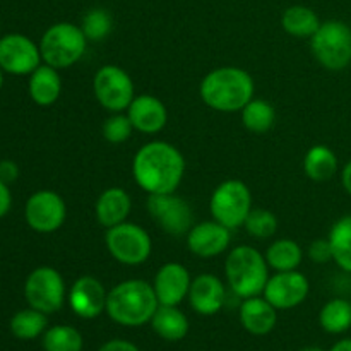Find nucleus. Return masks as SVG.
Segmentation results:
<instances>
[{
    "mask_svg": "<svg viewBox=\"0 0 351 351\" xmlns=\"http://www.w3.org/2000/svg\"><path fill=\"white\" fill-rule=\"evenodd\" d=\"M184 173V156L173 144L165 141L144 144L134 156V180L147 194H171L178 189Z\"/></svg>",
    "mask_w": 351,
    "mask_h": 351,
    "instance_id": "f257e3e1",
    "label": "nucleus"
},
{
    "mask_svg": "<svg viewBox=\"0 0 351 351\" xmlns=\"http://www.w3.org/2000/svg\"><path fill=\"white\" fill-rule=\"evenodd\" d=\"M254 79L247 71L233 65L218 67L201 82V98L209 108L223 113L242 112L254 98Z\"/></svg>",
    "mask_w": 351,
    "mask_h": 351,
    "instance_id": "f03ea898",
    "label": "nucleus"
},
{
    "mask_svg": "<svg viewBox=\"0 0 351 351\" xmlns=\"http://www.w3.org/2000/svg\"><path fill=\"white\" fill-rule=\"evenodd\" d=\"M160 307L153 285L144 280H127L115 285L106 297V314L125 328H139L153 319Z\"/></svg>",
    "mask_w": 351,
    "mask_h": 351,
    "instance_id": "7ed1b4c3",
    "label": "nucleus"
},
{
    "mask_svg": "<svg viewBox=\"0 0 351 351\" xmlns=\"http://www.w3.org/2000/svg\"><path fill=\"white\" fill-rule=\"evenodd\" d=\"M225 274L228 287L237 297H259L269 280V266L259 250L249 245H239L226 256Z\"/></svg>",
    "mask_w": 351,
    "mask_h": 351,
    "instance_id": "20e7f679",
    "label": "nucleus"
},
{
    "mask_svg": "<svg viewBox=\"0 0 351 351\" xmlns=\"http://www.w3.org/2000/svg\"><path fill=\"white\" fill-rule=\"evenodd\" d=\"M88 47V38L81 26L72 23H57L48 27L40 41L41 60L50 67L67 69L81 60Z\"/></svg>",
    "mask_w": 351,
    "mask_h": 351,
    "instance_id": "39448f33",
    "label": "nucleus"
},
{
    "mask_svg": "<svg viewBox=\"0 0 351 351\" xmlns=\"http://www.w3.org/2000/svg\"><path fill=\"white\" fill-rule=\"evenodd\" d=\"M315 60L328 71H343L351 64V27L343 21H326L311 38Z\"/></svg>",
    "mask_w": 351,
    "mask_h": 351,
    "instance_id": "423d86ee",
    "label": "nucleus"
},
{
    "mask_svg": "<svg viewBox=\"0 0 351 351\" xmlns=\"http://www.w3.org/2000/svg\"><path fill=\"white\" fill-rule=\"evenodd\" d=\"M215 221L230 230L243 226L247 216L252 211V194L242 180H226L215 189L209 201Z\"/></svg>",
    "mask_w": 351,
    "mask_h": 351,
    "instance_id": "0eeeda50",
    "label": "nucleus"
},
{
    "mask_svg": "<svg viewBox=\"0 0 351 351\" xmlns=\"http://www.w3.org/2000/svg\"><path fill=\"white\" fill-rule=\"evenodd\" d=\"M106 249L110 256L125 266H139L149 259L153 252L151 237L143 226L136 223H120L106 230Z\"/></svg>",
    "mask_w": 351,
    "mask_h": 351,
    "instance_id": "6e6552de",
    "label": "nucleus"
},
{
    "mask_svg": "<svg viewBox=\"0 0 351 351\" xmlns=\"http://www.w3.org/2000/svg\"><path fill=\"white\" fill-rule=\"evenodd\" d=\"M24 297L29 307L53 314L60 311L65 302V283L62 274L55 267L40 266L31 271L24 283Z\"/></svg>",
    "mask_w": 351,
    "mask_h": 351,
    "instance_id": "1a4fd4ad",
    "label": "nucleus"
},
{
    "mask_svg": "<svg viewBox=\"0 0 351 351\" xmlns=\"http://www.w3.org/2000/svg\"><path fill=\"white\" fill-rule=\"evenodd\" d=\"M93 91L105 110L120 113L129 108L136 98V89L130 75L119 65H103L93 79Z\"/></svg>",
    "mask_w": 351,
    "mask_h": 351,
    "instance_id": "9d476101",
    "label": "nucleus"
},
{
    "mask_svg": "<svg viewBox=\"0 0 351 351\" xmlns=\"http://www.w3.org/2000/svg\"><path fill=\"white\" fill-rule=\"evenodd\" d=\"M146 208L154 223L168 235H187L189 230L194 226L192 225L194 216H192L191 206L175 192H171V194H149Z\"/></svg>",
    "mask_w": 351,
    "mask_h": 351,
    "instance_id": "9b49d317",
    "label": "nucleus"
},
{
    "mask_svg": "<svg viewBox=\"0 0 351 351\" xmlns=\"http://www.w3.org/2000/svg\"><path fill=\"white\" fill-rule=\"evenodd\" d=\"M24 218L36 233H53L65 223L67 206L57 192L38 191L27 199Z\"/></svg>",
    "mask_w": 351,
    "mask_h": 351,
    "instance_id": "f8f14e48",
    "label": "nucleus"
},
{
    "mask_svg": "<svg viewBox=\"0 0 351 351\" xmlns=\"http://www.w3.org/2000/svg\"><path fill=\"white\" fill-rule=\"evenodd\" d=\"M41 65L40 45L26 34L10 33L0 38V67L14 75H26Z\"/></svg>",
    "mask_w": 351,
    "mask_h": 351,
    "instance_id": "ddd939ff",
    "label": "nucleus"
},
{
    "mask_svg": "<svg viewBox=\"0 0 351 351\" xmlns=\"http://www.w3.org/2000/svg\"><path fill=\"white\" fill-rule=\"evenodd\" d=\"M308 291H311V283L307 276L295 269L274 273L267 280L263 295L276 311H288L305 302Z\"/></svg>",
    "mask_w": 351,
    "mask_h": 351,
    "instance_id": "4468645a",
    "label": "nucleus"
},
{
    "mask_svg": "<svg viewBox=\"0 0 351 351\" xmlns=\"http://www.w3.org/2000/svg\"><path fill=\"white\" fill-rule=\"evenodd\" d=\"M105 287L93 276H81L69 290V305L81 319H95L106 311Z\"/></svg>",
    "mask_w": 351,
    "mask_h": 351,
    "instance_id": "2eb2a0df",
    "label": "nucleus"
},
{
    "mask_svg": "<svg viewBox=\"0 0 351 351\" xmlns=\"http://www.w3.org/2000/svg\"><path fill=\"white\" fill-rule=\"evenodd\" d=\"M232 242V230L218 221L194 225L187 233V247L194 256L213 259L225 252Z\"/></svg>",
    "mask_w": 351,
    "mask_h": 351,
    "instance_id": "dca6fc26",
    "label": "nucleus"
},
{
    "mask_svg": "<svg viewBox=\"0 0 351 351\" xmlns=\"http://www.w3.org/2000/svg\"><path fill=\"white\" fill-rule=\"evenodd\" d=\"M191 273L180 263H167L158 269L154 276V293L160 305H178L189 297Z\"/></svg>",
    "mask_w": 351,
    "mask_h": 351,
    "instance_id": "f3484780",
    "label": "nucleus"
},
{
    "mask_svg": "<svg viewBox=\"0 0 351 351\" xmlns=\"http://www.w3.org/2000/svg\"><path fill=\"white\" fill-rule=\"evenodd\" d=\"M127 117L132 122L134 129L143 134H158L168 122L165 103L151 95L136 96L127 108Z\"/></svg>",
    "mask_w": 351,
    "mask_h": 351,
    "instance_id": "a211bd4d",
    "label": "nucleus"
},
{
    "mask_svg": "<svg viewBox=\"0 0 351 351\" xmlns=\"http://www.w3.org/2000/svg\"><path fill=\"white\" fill-rule=\"evenodd\" d=\"M191 307L201 315H215L223 308L226 300L225 285L215 274H201L192 280L189 290Z\"/></svg>",
    "mask_w": 351,
    "mask_h": 351,
    "instance_id": "6ab92c4d",
    "label": "nucleus"
},
{
    "mask_svg": "<svg viewBox=\"0 0 351 351\" xmlns=\"http://www.w3.org/2000/svg\"><path fill=\"white\" fill-rule=\"evenodd\" d=\"M239 315L243 329L254 336L269 335L278 321L276 308L264 297L243 298Z\"/></svg>",
    "mask_w": 351,
    "mask_h": 351,
    "instance_id": "aec40b11",
    "label": "nucleus"
},
{
    "mask_svg": "<svg viewBox=\"0 0 351 351\" xmlns=\"http://www.w3.org/2000/svg\"><path fill=\"white\" fill-rule=\"evenodd\" d=\"M132 209L130 195L120 187H110L101 192L95 206L96 219L106 230L127 221Z\"/></svg>",
    "mask_w": 351,
    "mask_h": 351,
    "instance_id": "412c9836",
    "label": "nucleus"
},
{
    "mask_svg": "<svg viewBox=\"0 0 351 351\" xmlns=\"http://www.w3.org/2000/svg\"><path fill=\"white\" fill-rule=\"evenodd\" d=\"M29 96L38 106H50L62 93V81L55 67L43 64L29 74Z\"/></svg>",
    "mask_w": 351,
    "mask_h": 351,
    "instance_id": "4be33fe9",
    "label": "nucleus"
},
{
    "mask_svg": "<svg viewBox=\"0 0 351 351\" xmlns=\"http://www.w3.org/2000/svg\"><path fill=\"white\" fill-rule=\"evenodd\" d=\"M154 332L167 341H180L189 335V319L177 305H160L151 319Z\"/></svg>",
    "mask_w": 351,
    "mask_h": 351,
    "instance_id": "5701e85b",
    "label": "nucleus"
},
{
    "mask_svg": "<svg viewBox=\"0 0 351 351\" xmlns=\"http://www.w3.org/2000/svg\"><path fill=\"white\" fill-rule=\"evenodd\" d=\"M338 156H336L331 147L324 146V144H317V146L311 147L305 154L304 170L311 180H331L338 173Z\"/></svg>",
    "mask_w": 351,
    "mask_h": 351,
    "instance_id": "b1692460",
    "label": "nucleus"
},
{
    "mask_svg": "<svg viewBox=\"0 0 351 351\" xmlns=\"http://www.w3.org/2000/svg\"><path fill=\"white\" fill-rule=\"evenodd\" d=\"M281 26L295 38H312L321 26V21L308 7L291 5L281 16Z\"/></svg>",
    "mask_w": 351,
    "mask_h": 351,
    "instance_id": "393cba45",
    "label": "nucleus"
},
{
    "mask_svg": "<svg viewBox=\"0 0 351 351\" xmlns=\"http://www.w3.org/2000/svg\"><path fill=\"white\" fill-rule=\"evenodd\" d=\"M267 266L276 273L281 271H295L304 261V252L302 247L295 240L281 239L271 243L266 250Z\"/></svg>",
    "mask_w": 351,
    "mask_h": 351,
    "instance_id": "a878e982",
    "label": "nucleus"
},
{
    "mask_svg": "<svg viewBox=\"0 0 351 351\" xmlns=\"http://www.w3.org/2000/svg\"><path fill=\"white\" fill-rule=\"evenodd\" d=\"M328 240L331 243L332 261L351 274V215L343 216L332 225Z\"/></svg>",
    "mask_w": 351,
    "mask_h": 351,
    "instance_id": "bb28decb",
    "label": "nucleus"
},
{
    "mask_svg": "<svg viewBox=\"0 0 351 351\" xmlns=\"http://www.w3.org/2000/svg\"><path fill=\"white\" fill-rule=\"evenodd\" d=\"M321 328L329 335H341L351 328V302L345 298H332L319 314Z\"/></svg>",
    "mask_w": 351,
    "mask_h": 351,
    "instance_id": "cd10ccee",
    "label": "nucleus"
},
{
    "mask_svg": "<svg viewBox=\"0 0 351 351\" xmlns=\"http://www.w3.org/2000/svg\"><path fill=\"white\" fill-rule=\"evenodd\" d=\"M276 112L267 99H250L242 108V123L254 134H264L274 125Z\"/></svg>",
    "mask_w": 351,
    "mask_h": 351,
    "instance_id": "c85d7f7f",
    "label": "nucleus"
},
{
    "mask_svg": "<svg viewBox=\"0 0 351 351\" xmlns=\"http://www.w3.org/2000/svg\"><path fill=\"white\" fill-rule=\"evenodd\" d=\"M47 324V314L29 307L14 314V317L10 319V331L16 338L27 341V339H34L43 335Z\"/></svg>",
    "mask_w": 351,
    "mask_h": 351,
    "instance_id": "c756f323",
    "label": "nucleus"
},
{
    "mask_svg": "<svg viewBox=\"0 0 351 351\" xmlns=\"http://www.w3.org/2000/svg\"><path fill=\"white\" fill-rule=\"evenodd\" d=\"M82 336L72 326H53L43 335L45 351H81Z\"/></svg>",
    "mask_w": 351,
    "mask_h": 351,
    "instance_id": "7c9ffc66",
    "label": "nucleus"
},
{
    "mask_svg": "<svg viewBox=\"0 0 351 351\" xmlns=\"http://www.w3.org/2000/svg\"><path fill=\"white\" fill-rule=\"evenodd\" d=\"M82 33L88 41H103L112 33V16L105 9H91L82 17Z\"/></svg>",
    "mask_w": 351,
    "mask_h": 351,
    "instance_id": "2f4dec72",
    "label": "nucleus"
},
{
    "mask_svg": "<svg viewBox=\"0 0 351 351\" xmlns=\"http://www.w3.org/2000/svg\"><path fill=\"white\" fill-rule=\"evenodd\" d=\"M243 226H245L247 233L256 237V239H269L276 233L278 219L267 209H252L247 216Z\"/></svg>",
    "mask_w": 351,
    "mask_h": 351,
    "instance_id": "473e14b6",
    "label": "nucleus"
},
{
    "mask_svg": "<svg viewBox=\"0 0 351 351\" xmlns=\"http://www.w3.org/2000/svg\"><path fill=\"white\" fill-rule=\"evenodd\" d=\"M134 125L130 122V119L127 115H123L122 112L120 113H113L110 119L105 120L103 123V137H105L108 143L112 144H120V143H125L134 132Z\"/></svg>",
    "mask_w": 351,
    "mask_h": 351,
    "instance_id": "72a5a7b5",
    "label": "nucleus"
},
{
    "mask_svg": "<svg viewBox=\"0 0 351 351\" xmlns=\"http://www.w3.org/2000/svg\"><path fill=\"white\" fill-rule=\"evenodd\" d=\"M307 254L308 257H311V261H314V263L317 264H324V263H329V261H332L331 243H329L328 239L314 240V242L308 245Z\"/></svg>",
    "mask_w": 351,
    "mask_h": 351,
    "instance_id": "f704fd0d",
    "label": "nucleus"
},
{
    "mask_svg": "<svg viewBox=\"0 0 351 351\" xmlns=\"http://www.w3.org/2000/svg\"><path fill=\"white\" fill-rule=\"evenodd\" d=\"M17 177H19V167L12 160L0 161V180L3 184H12L17 180Z\"/></svg>",
    "mask_w": 351,
    "mask_h": 351,
    "instance_id": "c9c22d12",
    "label": "nucleus"
},
{
    "mask_svg": "<svg viewBox=\"0 0 351 351\" xmlns=\"http://www.w3.org/2000/svg\"><path fill=\"white\" fill-rule=\"evenodd\" d=\"M98 351H139V348L127 339H112L106 341Z\"/></svg>",
    "mask_w": 351,
    "mask_h": 351,
    "instance_id": "e433bc0d",
    "label": "nucleus"
},
{
    "mask_svg": "<svg viewBox=\"0 0 351 351\" xmlns=\"http://www.w3.org/2000/svg\"><path fill=\"white\" fill-rule=\"evenodd\" d=\"M12 208V194L9 191V185L0 180V219L7 215Z\"/></svg>",
    "mask_w": 351,
    "mask_h": 351,
    "instance_id": "4c0bfd02",
    "label": "nucleus"
},
{
    "mask_svg": "<svg viewBox=\"0 0 351 351\" xmlns=\"http://www.w3.org/2000/svg\"><path fill=\"white\" fill-rule=\"evenodd\" d=\"M341 184L345 187V191L351 195V160L343 167L341 170Z\"/></svg>",
    "mask_w": 351,
    "mask_h": 351,
    "instance_id": "58836bf2",
    "label": "nucleus"
},
{
    "mask_svg": "<svg viewBox=\"0 0 351 351\" xmlns=\"http://www.w3.org/2000/svg\"><path fill=\"white\" fill-rule=\"evenodd\" d=\"M331 351H351V339H341L332 346Z\"/></svg>",
    "mask_w": 351,
    "mask_h": 351,
    "instance_id": "ea45409f",
    "label": "nucleus"
},
{
    "mask_svg": "<svg viewBox=\"0 0 351 351\" xmlns=\"http://www.w3.org/2000/svg\"><path fill=\"white\" fill-rule=\"evenodd\" d=\"M302 351H324V350L317 348V346H308V348H304Z\"/></svg>",
    "mask_w": 351,
    "mask_h": 351,
    "instance_id": "a19ab883",
    "label": "nucleus"
},
{
    "mask_svg": "<svg viewBox=\"0 0 351 351\" xmlns=\"http://www.w3.org/2000/svg\"><path fill=\"white\" fill-rule=\"evenodd\" d=\"M2 86H3V71L2 67H0V89H2Z\"/></svg>",
    "mask_w": 351,
    "mask_h": 351,
    "instance_id": "79ce46f5",
    "label": "nucleus"
},
{
    "mask_svg": "<svg viewBox=\"0 0 351 351\" xmlns=\"http://www.w3.org/2000/svg\"><path fill=\"white\" fill-rule=\"evenodd\" d=\"M0 38H2V36H0Z\"/></svg>",
    "mask_w": 351,
    "mask_h": 351,
    "instance_id": "37998d69",
    "label": "nucleus"
}]
</instances>
